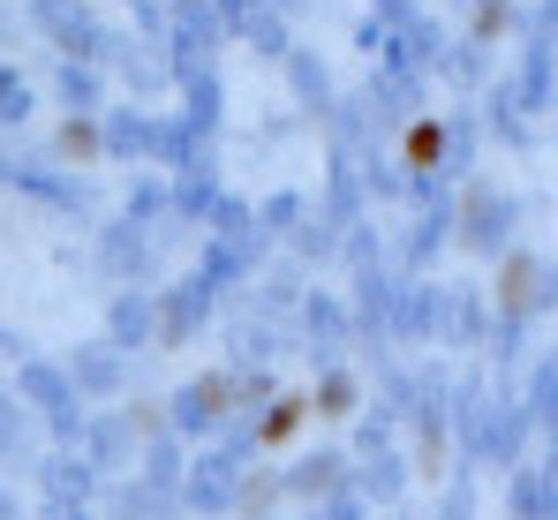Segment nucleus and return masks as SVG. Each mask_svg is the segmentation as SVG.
Here are the masks:
<instances>
[{
  "mask_svg": "<svg viewBox=\"0 0 558 520\" xmlns=\"http://www.w3.org/2000/svg\"><path fill=\"white\" fill-rule=\"evenodd\" d=\"M8 385H15V400L38 415V431L53 437L61 452H84V437H92V408H84L69 362H46V354H38V362H23Z\"/></svg>",
  "mask_w": 558,
  "mask_h": 520,
  "instance_id": "nucleus-1",
  "label": "nucleus"
},
{
  "mask_svg": "<svg viewBox=\"0 0 558 520\" xmlns=\"http://www.w3.org/2000/svg\"><path fill=\"white\" fill-rule=\"evenodd\" d=\"M31 8V31L53 46V61H84V69H113L121 61V31L98 15L92 0H23Z\"/></svg>",
  "mask_w": 558,
  "mask_h": 520,
  "instance_id": "nucleus-2",
  "label": "nucleus"
},
{
  "mask_svg": "<svg viewBox=\"0 0 558 520\" xmlns=\"http://www.w3.org/2000/svg\"><path fill=\"white\" fill-rule=\"evenodd\" d=\"M167 242H174V234H159V227H136L129 211H113V219H98V250H92V264L106 271V287H113V294H121V287H144V294H159Z\"/></svg>",
  "mask_w": 558,
  "mask_h": 520,
  "instance_id": "nucleus-3",
  "label": "nucleus"
},
{
  "mask_svg": "<svg viewBox=\"0 0 558 520\" xmlns=\"http://www.w3.org/2000/svg\"><path fill=\"white\" fill-rule=\"evenodd\" d=\"M242 423V408H234V370H196L189 385H174V400H167V431L182 437V445H219V437Z\"/></svg>",
  "mask_w": 558,
  "mask_h": 520,
  "instance_id": "nucleus-4",
  "label": "nucleus"
},
{
  "mask_svg": "<svg viewBox=\"0 0 558 520\" xmlns=\"http://www.w3.org/2000/svg\"><path fill=\"white\" fill-rule=\"evenodd\" d=\"M400 302H408V279L392 264H371V271H348V310H355V347L385 362L400 347Z\"/></svg>",
  "mask_w": 558,
  "mask_h": 520,
  "instance_id": "nucleus-5",
  "label": "nucleus"
},
{
  "mask_svg": "<svg viewBox=\"0 0 558 520\" xmlns=\"http://www.w3.org/2000/svg\"><path fill=\"white\" fill-rule=\"evenodd\" d=\"M8 189H23L31 204H46V211H61V219H92V181L76 167H61L53 152H38V144H8Z\"/></svg>",
  "mask_w": 558,
  "mask_h": 520,
  "instance_id": "nucleus-6",
  "label": "nucleus"
},
{
  "mask_svg": "<svg viewBox=\"0 0 558 520\" xmlns=\"http://www.w3.org/2000/svg\"><path fill=\"white\" fill-rule=\"evenodd\" d=\"M461 250L468 257H490V264L521 250V196H513V189L468 181L461 189Z\"/></svg>",
  "mask_w": 558,
  "mask_h": 520,
  "instance_id": "nucleus-7",
  "label": "nucleus"
},
{
  "mask_svg": "<svg viewBox=\"0 0 558 520\" xmlns=\"http://www.w3.org/2000/svg\"><path fill=\"white\" fill-rule=\"evenodd\" d=\"M446 250H461V189H438V196L415 204V219H408V234L392 250V271L400 279H430V264Z\"/></svg>",
  "mask_w": 558,
  "mask_h": 520,
  "instance_id": "nucleus-8",
  "label": "nucleus"
},
{
  "mask_svg": "<svg viewBox=\"0 0 558 520\" xmlns=\"http://www.w3.org/2000/svg\"><path fill=\"white\" fill-rule=\"evenodd\" d=\"M490 302H498V317H521V325H536V317H551L558 310V264L544 250H513V257L490 264Z\"/></svg>",
  "mask_w": 558,
  "mask_h": 520,
  "instance_id": "nucleus-9",
  "label": "nucleus"
},
{
  "mask_svg": "<svg viewBox=\"0 0 558 520\" xmlns=\"http://www.w3.org/2000/svg\"><path fill=\"white\" fill-rule=\"evenodd\" d=\"M242 498H250V460L234 445H204L182 483V506L196 520H227V513H242Z\"/></svg>",
  "mask_w": 558,
  "mask_h": 520,
  "instance_id": "nucleus-10",
  "label": "nucleus"
},
{
  "mask_svg": "<svg viewBox=\"0 0 558 520\" xmlns=\"http://www.w3.org/2000/svg\"><path fill=\"white\" fill-rule=\"evenodd\" d=\"M106 159L113 167H136V173H159L167 167V113L151 106H106Z\"/></svg>",
  "mask_w": 558,
  "mask_h": 520,
  "instance_id": "nucleus-11",
  "label": "nucleus"
},
{
  "mask_svg": "<svg viewBox=\"0 0 558 520\" xmlns=\"http://www.w3.org/2000/svg\"><path fill=\"white\" fill-rule=\"evenodd\" d=\"M167 431V423H136V415H113V408H98L92 415V437H84V460H92L106 483H121V475H136L144 468V445Z\"/></svg>",
  "mask_w": 558,
  "mask_h": 520,
  "instance_id": "nucleus-12",
  "label": "nucleus"
},
{
  "mask_svg": "<svg viewBox=\"0 0 558 520\" xmlns=\"http://www.w3.org/2000/svg\"><path fill=\"white\" fill-rule=\"evenodd\" d=\"M348 340H355V310H348V294L310 287V302L294 310V347H310V362L332 370V362L348 354Z\"/></svg>",
  "mask_w": 558,
  "mask_h": 520,
  "instance_id": "nucleus-13",
  "label": "nucleus"
},
{
  "mask_svg": "<svg viewBox=\"0 0 558 520\" xmlns=\"http://www.w3.org/2000/svg\"><path fill=\"white\" fill-rule=\"evenodd\" d=\"M31 483H38V506H98L106 498V475H98L84 452H61V445L38 452Z\"/></svg>",
  "mask_w": 558,
  "mask_h": 520,
  "instance_id": "nucleus-14",
  "label": "nucleus"
},
{
  "mask_svg": "<svg viewBox=\"0 0 558 520\" xmlns=\"http://www.w3.org/2000/svg\"><path fill=\"white\" fill-rule=\"evenodd\" d=\"M279 491L302 498V506H325V498L355 491V452H348V445H310V452L279 475Z\"/></svg>",
  "mask_w": 558,
  "mask_h": 520,
  "instance_id": "nucleus-15",
  "label": "nucleus"
},
{
  "mask_svg": "<svg viewBox=\"0 0 558 520\" xmlns=\"http://www.w3.org/2000/svg\"><path fill=\"white\" fill-rule=\"evenodd\" d=\"M211 310H219V294H211L196 271L167 279V287H159V347H189L204 325H211Z\"/></svg>",
  "mask_w": 558,
  "mask_h": 520,
  "instance_id": "nucleus-16",
  "label": "nucleus"
},
{
  "mask_svg": "<svg viewBox=\"0 0 558 520\" xmlns=\"http://www.w3.org/2000/svg\"><path fill=\"white\" fill-rule=\"evenodd\" d=\"M506 84L521 90V106H529L536 121L558 106V46H551L544 23H529V38H521V69H506Z\"/></svg>",
  "mask_w": 558,
  "mask_h": 520,
  "instance_id": "nucleus-17",
  "label": "nucleus"
},
{
  "mask_svg": "<svg viewBox=\"0 0 558 520\" xmlns=\"http://www.w3.org/2000/svg\"><path fill=\"white\" fill-rule=\"evenodd\" d=\"M363 98H371L377 129L392 136V129H415V121H423V98H430V76H415V69H371V84H363Z\"/></svg>",
  "mask_w": 558,
  "mask_h": 520,
  "instance_id": "nucleus-18",
  "label": "nucleus"
},
{
  "mask_svg": "<svg viewBox=\"0 0 558 520\" xmlns=\"http://www.w3.org/2000/svg\"><path fill=\"white\" fill-rule=\"evenodd\" d=\"M446 325H453V287H446V279H408L400 347H446Z\"/></svg>",
  "mask_w": 558,
  "mask_h": 520,
  "instance_id": "nucleus-19",
  "label": "nucleus"
},
{
  "mask_svg": "<svg viewBox=\"0 0 558 520\" xmlns=\"http://www.w3.org/2000/svg\"><path fill=\"white\" fill-rule=\"evenodd\" d=\"M294 347V325H279L265 310H242V317H227V370H272L279 354Z\"/></svg>",
  "mask_w": 558,
  "mask_h": 520,
  "instance_id": "nucleus-20",
  "label": "nucleus"
},
{
  "mask_svg": "<svg viewBox=\"0 0 558 520\" xmlns=\"http://www.w3.org/2000/svg\"><path fill=\"white\" fill-rule=\"evenodd\" d=\"M189 271H196V279H204L219 302H227V294H257V279H265V257H257V250H234V242H211V234H204V250H196V264H189Z\"/></svg>",
  "mask_w": 558,
  "mask_h": 520,
  "instance_id": "nucleus-21",
  "label": "nucleus"
},
{
  "mask_svg": "<svg viewBox=\"0 0 558 520\" xmlns=\"http://www.w3.org/2000/svg\"><path fill=\"white\" fill-rule=\"evenodd\" d=\"M69 377H76L84 408H92V400H121V385H129V354H121L113 340H84V347H69Z\"/></svg>",
  "mask_w": 558,
  "mask_h": 520,
  "instance_id": "nucleus-22",
  "label": "nucleus"
},
{
  "mask_svg": "<svg viewBox=\"0 0 558 520\" xmlns=\"http://www.w3.org/2000/svg\"><path fill=\"white\" fill-rule=\"evenodd\" d=\"M98 340H113L121 354H136V347H159V294H144V287H121L113 302H106V332Z\"/></svg>",
  "mask_w": 558,
  "mask_h": 520,
  "instance_id": "nucleus-23",
  "label": "nucleus"
},
{
  "mask_svg": "<svg viewBox=\"0 0 558 520\" xmlns=\"http://www.w3.org/2000/svg\"><path fill=\"white\" fill-rule=\"evenodd\" d=\"M279 69H287V90H294V106H302L310 121H325V129H332V113H340V98H348V90L332 84V69H325L310 46H294Z\"/></svg>",
  "mask_w": 558,
  "mask_h": 520,
  "instance_id": "nucleus-24",
  "label": "nucleus"
},
{
  "mask_svg": "<svg viewBox=\"0 0 558 520\" xmlns=\"http://www.w3.org/2000/svg\"><path fill=\"white\" fill-rule=\"evenodd\" d=\"M98 513H106V520H189V506L174 498V491L144 483V475H121V483H106Z\"/></svg>",
  "mask_w": 558,
  "mask_h": 520,
  "instance_id": "nucleus-25",
  "label": "nucleus"
},
{
  "mask_svg": "<svg viewBox=\"0 0 558 520\" xmlns=\"http://www.w3.org/2000/svg\"><path fill=\"white\" fill-rule=\"evenodd\" d=\"M498 340V302H490V287H453V325H446V347H461V354H490Z\"/></svg>",
  "mask_w": 558,
  "mask_h": 520,
  "instance_id": "nucleus-26",
  "label": "nucleus"
},
{
  "mask_svg": "<svg viewBox=\"0 0 558 520\" xmlns=\"http://www.w3.org/2000/svg\"><path fill=\"white\" fill-rule=\"evenodd\" d=\"M446 46H453V38H446V23H438V15L423 8V15H415L408 31H392V53H385L377 69H415V76H430V69L446 61Z\"/></svg>",
  "mask_w": 558,
  "mask_h": 520,
  "instance_id": "nucleus-27",
  "label": "nucleus"
},
{
  "mask_svg": "<svg viewBox=\"0 0 558 520\" xmlns=\"http://www.w3.org/2000/svg\"><path fill=\"white\" fill-rule=\"evenodd\" d=\"M408 483H415V452H408V445L355 460V498H371V506H400V498H408Z\"/></svg>",
  "mask_w": 558,
  "mask_h": 520,
  "instance_id": "nucleus-28",
  "label": "nucleus"
},
{
  "mask_svg": "<svg viewBox=\"0 0 558 520\" xmlns=\"http://www.w3.org/2000/svg\"><path fill=\"white\" fill-rule=\"evenodd\" d=\"M53 106L76 113V121H98L106 113V69H84V61H53Z\"/></svg>",
  "mask_w": 558,
  "mask_h": 520,
  "instance_id": "nucleus-29",
  "label": "nucleus"
},
{
  "mask_svg": "<svg viewBox=\"0 0 558 520\" xmlns=\"http://www.w3.org/2000/svg\"><path fill=\"white\" fill-rule=\"evenodd\" d=\"M219 204H227V189H219V167L204 173H174V219H182V234H211V219H219Z\"/></svg>",
  "mask_w": 558,
  "mask_h": 520,
  "instance_id": "nucleus-30",
  "label": "nucleus"
},
{
  "mask_svg": "<svg viewBox=\"0 0 558 520\" xmlns=\"http://www.w3.org/2000/svg\"><path fill=\"white\" fill-rule=\"evenodd\" d=\"M483 113H490V136H498V144H513V152H529V144H536V113L521 106V90L506 84V76L483 90Z\"/></svg>",
  "mask_w": 558,
  "mask_h": 520,
  "instance_id": "nucleus-31",
  "label": "nucleus"
},
{
  "mask_svg": "<svg viewBox=\"0 0 558 520\" xmlns=\"http://www.w3.org/2000/svg\"><path fill=\"white\" fill-rule=\"evenodd\" d=\"M174 98H182V113H189V121L219 129V113H227V90H219V61H196V69H174Z\"/></svg>",
  "mask_w": 558,
  "mask_h": 520,
  "instance_id": "nucleus-32",
  "label": "nucleus"
},
{
  "mask_svg": "<svg viewBox=\"0 0 558 520\" xmlns=\"http://www.w3.org/2000/svg\"><path fill=\"white\" fill-rule=\"evenodd\" d=\"M438 76H446L453 90H468V98H483V90L498 84L490 46H483V38H453V46H446V61H438Z\"/></svg>",
  "mask_w": 558,
  "mask_h": 520,
  "instance_id": "nucleus-33",
  "label": "nucleus"
},
{
  "mask_svg": "<svg viewBox=\"0 0 558 520\" xmlns=\"http://www.w3.org/2000/svg\"><path fill=\"white\" fill-rule=\"evenodd\" d=\"M189 468H196V445H182V437H174V431H159V437H151V445H144V468H136V475H144V483H159V491H174V498H182Z\"/></svg>",
  "mask_w": 558,
  "mask_h": 520,
  "instance_id": "nucleus-34",
  "label": "nucleus"
},
{
  "mask_svg": "<svg viewBox=\"0 0 558 520\" xmlns=\"http://www.w3.org/2000/svg\"><path fill=\"white\" fill-rule=\"evenodd\" d=\"M31 431H38V415L15 400V385H0V468H38Z\"/></svg>",
  "mask_w": 558,
  "mask_h": 520,
  "instance_id": "nucleus-35",
  "label": "nucleus"
},
{
  "mask_svg": "<svg viewBox=\"0 0 558 520\" xmlns=\"http://www.w3.org/2000/svg\"><path fill=\"white\" fill-rule=\"evenodd\" d=\"M400 431H408V415H400V408H385V400H371V408L348 423V452H355V460L392 452V445H400Z\"/></svg>",
  "mask_w": 558,
  "mask_h": 520,
  "instance_id": "nucleus-36",
  "label": "nucleus"
},
{
  "mask_svg": "<svg viewBox=\"0 0 558 520\" xmlns=\"http://www.w3.org/2000/svg\"><path fill=\"white\" fill-rule=\"evenodd\" d=\"M310 408H317V415H332V423H340V415L355 423L371 400H363V377H355L348 362H332V370H317V392H310Z\"/></svg>",
  "mask_w": 558,
  "mask_h": 520,
  "instance_id": "nucleus-37",
  "label": "nucleus"
},
{
  "mask_svg": "<svg viewBox=\"0 0 558 520\" xmlns=\"http://www.w3.org/2000/svg\"><path fill=\"white\" fill-rule=\"evenodd\" d=\"M211 242H234V250H272V234L257 227V204H242L234 189H227V204H219V219H211Z\"/></svg>",
  "mask_w": 558,
  "mask_h": 520,
  "instance_id": "nucleus-38",
  "label": "nucleus"
},
{
  "mask_svg": "<svg viewBox=\"0 0 558 520\" xmlns=\"http://www.w3.org/2000/svg\"><path fill=\"white\" fill-rule=\"evenodd\" d=\"M31 121H38V84H31L15 61H0V136L31 129Z\"/></svg>",
  "mask_w": 558,
  "mask_h": 520,
  "instance_id": "nucleus-39",
  "label": "nucleus"
},
{
  "mask_svg": "<svg viewBox=\"0 0 558 520\" xmlns=\"http://www.w3.org/2000/svg\"><path fill=\"white\" fill-rule=\"evenodd\" d=\"M521 400L536 415V431H558V354H536L529 377H521Z\"/></svg>",
  "mask_w": 558,
  "mask_h": 520,
  "instance_id": "nucleus-40",
  "label": "nucleus"
},
{
  "mask_svg": "<svg viewBox=\"0 0 558 520\" xmlns=\"http://www.w3.org/2000/svg\"><path fill=\"white\" fill-rule=\"evenodd\" d=\"M355 167H363V189H371V196H408V159L392 152V136H377Z\"/></svg>",
  "mask_w": 558,
  "mask_h": 520,
  "instance_id": "nucleus-41",
  "label": "nucleus"
},
{
  "mask_svg": "<svg viewBox=\"0 0 558 520\" xmlns=\"http://www.w3.org/2000/svg\"><path fill=\"white\" fill-rule=\"evenodd\" d=\"M513 491H506V513L513 520H544V506H551V468L544 460H529L521 475H506Z\"/></svg>",
  "mask_w": 558,
  "mask_h": 520,
  "instance_id": "nucleus-42",
  "label": "nucleus"
},
{
  "mask_svg": "<svg viewBox=\"0 0 558 520\" xmlns=\"http://www.w3.org/2000/svg\"><path fill=\"white\" fill-rule=\"evenodd\" d=\"M106 121V113H98ZM98 121H76V113H61V136H53V159L61 167H84V159H106V129Z\"/></svg>",
  "mask_w": 558,
  "mask_h": 520,
  "instance_id": "nucleus-43",
  "label": "nucleus"
},
{
  "mask_svg": "<svg viewBox=\"0 0 558 520\" xmlns=\"http://www.w3.org/2000/svg\"><path fill=\"white\" fill-rule=\"evenodd\" d=\"M475 144H483V121H475V113H446V181H453V189H468Z\"/></svg>",
  "mask_w": 558,
  "mask_h": 520,
  "instance_id": "nucleus-44",
  "label": "nucleus"
},
{
  "mask_svg": "<svg viewBox=\"0 0 558 520\" xmlns=\"http://www.w3.org/2000/svg\"><path fill=\"white\" fill-rule=\"evenodd\" d=\"M340 250H348V234H332L317 211H310V227L287 242V264H302V271H317V264H340Z\"/></svg>",
  "mask_w": 558,
  "mask_h": 520,
  "instance_id": "nucleus-45",
  "label": "nucleus"
},
{
  "mask_svg": "<svg viewBox=\"0 0 558 520\" xmlns=\"http://www.w3.org/2000/svg\"><path fill=\"white\" fill-rule=\"evenodd\" d=\"M257 227H265V234H279V242H294V234L310 227V196H302V189L265 196V204H257Z\"/></svg>",
  "mask_w": 558,
  "mask_h": 520,
  "instance_id": "nucleus-46",
  "label": "nucleus"
},
{
  "mask_svg": "<svg viewBox=\"0 0 558 520\" xmlns=\"http://www.w3.org/2000/svg\"><path fill=\"white\" fill-rule=\"evenodd\" d=\"M242 46H250V53H265V61H287V53H294V31H287V15H279L272 0H265V8L250 15V31H242Z\"/></svg>",
  "mask_w": 558,
  "mask_h": 520,
  "instance_id": "nucleus-47",
  "label": "nucleus"
},
{
  "mask_svg": "<svg viewBox=\"0 0 558 520\" xmlns=\"http://www.w3.org/2000/svg\"><path fill=\"white\" fill-rule=\"evenodd\" d=\"M529 23H536V15H513V0H475V31H468V38H483V46L506 38V31L529 38Z\"/></svg>",
  "mask_w": 558,
  "mask_h": 520,
  "instance_id": "nucleus-48",
  "label": "nucleus"
},
{
  "mask_svg": "<svg viewBox=\"0 0 558 520\" xmlns=\"http://www.w3.org/2000/svg\"><path fill=\"white\" fill-rule=\"evenodd\" d=\"M475 475H483V468H453V483H446V498H438V520H475Z\"/></svg>",
  "mask_w": 558,
  "mask_h": 520,
  "instance_id": "nucleus-49",
  "label": "nucleus"
},
{
  "mask_svg": "<svg viewBox=\"0 0 558 520\" xmlns=\"http://www.w3.org/2000/svg\"><path fill=\"white\" fill-rule=\"evenodd\" d=\"M302 520H371V498L340 491V498H325V506H302Z\"/></svg>",
  "mask_w": 558,
  "mask_h": 520,
  "instance_id": "nucleus-50",
  "label": "nucleus"
},
{
  "mask_svg": "<svg viewBox=\"0 0 558 520\" xmlns=\"http://www.w3.org/2000/svg\"><path fill=\"white\" fill-rule=\"evenodd\" d=\"M257 8H265V0H211V15H219V31H227V38H242Z\"/></svg>",
  "mask_w": 558,
  "mask_h": 520,
  "instance_id": "nucleus-51",
  "label": "nucleus"
},
{
  "mask_svg": "<svg viewBox=\"0 0 558 520\" xmlns=\"http://www.w3.org/2000/svg\"><path fill=\"white\" fill-rule=\"evenodd\" d=\"M38 520H106L98 506H38Z\"/></svg>",
  "mask_w": 558,
  "mask_h": 520,
  "instance_id": "nucleus-52",
  "label": "nucleus"
},
{
  "mask_svg": "<svg viewBox=\"0 0 558 520\" xmlns=\"http://www.w3.org/2000/svg\"><path fill=\"white\" fill-rule=\"evenodd\" d=\"M0 354H15V370H23V362H38L31 340H23V332H8V325H0Z\"/></svg>",
  "mask_w": 558,
  "mask_h": 520,
  "instance_id": "nucleus-53",
  "label": "nucleus"
},
{
  "mask_svg": "<svg viewBox=\"0 0 558 520\" xmlns=\"http://www.w3.org/2000/svg\"><path fill=\"white\" fill-rule=\"evenodd\" d=\"M536 23L551 31V46H558V0H544V8H536Z\"/></svg>",
  "mask_w": 558,
  "mask_h": 520,
  "instance_id": "nucleus-54",
  "label": "nucleus"
},
{
  "mask_svg": "<svg viewBox=\"0 0 558 520\" xmlns=\"http://www.w3.org/2000/svg\"><path fill=\"white\" fill-rule=\"evenodd\" d=\"M0 520H23V506H15V491L0 483Z\"/></svg>",
  "mask_w": 558,
  "mask_h": 520,
  "instance_id": "nucleus-55",
  "label": "nucleus"
},
{
  "mask_svg": "<svg viewBox=\"0 0 558 520\" xmlns=\"http://www.w3.org/2000/svg\"><path fill=\"white\" fill-rule=\"evenodd\" d=\"M544 520H558V475H551V506H544Z\"/></svg>",
  "mask_w": 558,
  "mask_h": 520,
  "instance_id": "nucleus-56",
  "label": "nucleus"
},
{
  "mask_svg": "<svg viewBox=\"0 0 558 520\" xmlns=\"http://www.w3.org/2000/svg\"><path fill=\"white\" fill-rule=\"evenodd\" d=\"M242 520H287V513H242Z\"/></svg>",
  "mask_w": 558,
  "mask_h": 520,
  "instance_id": "nucleus-57",
  "label": "nucleus"
},
{
  "mask_svg": "<svg viewBox=\"0 0 558 520\" xmlns=\"http://www.w3.org/2000/svg\"><path fill=\"white\" fill-rule=\"evenodd\" d=\"M0 181H8V144H0Z\"/></svg>",
  "mask_w": 558,
  "mask_h": 520,
  "instance_id": "nucleus-58",
  "label": "nucleus"
},
{
  "mask_svg": "<svg viewBox=\"0 0 558 520\" xmlns=\"http://www.w3.org/2000/svg\"><path fill=\"white\" fill-rule=\"evenodd\" d=\"M430 8H461V0H430Z\"/></svg>",
  "mask_w": 558,
  "mask_h": 520,
  "instance_id": "nucleus-59",
  "label": "nucleus"
},
{
  "mask_svg": "<svg viewBox=\"0 0 558 520\" xmlns=\"http://www.w3.org/2000/svg\"><path fill=\"white\" fill-rule=\"evenodd\" d=\"M167 8H174V0H167Z\"/></svg>",
  "mask_w": 558,
  "mask_h": 520,
  "instance_id": "nucleus-60",
  "label": "nucleus"
}]
</instances>
